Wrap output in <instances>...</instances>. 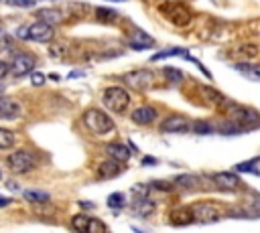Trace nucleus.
<instances>
[{
    "mask_svg": "<svg viewBox=\"0 0 260 233\" xmlns=\"http://www.w3.org/2000/svg\"><path fill=\"white\" fill-rule=\"evenodd\" d=\"M83 124H85V128L89 132H93L98 136H104V134H108V132L114 130L112 118L108 113H104L102 109H87L83 113Z\"/></svg>",
    "mask_w": 260,
    "mask_h": 233,
    "instance_id": "1",
    "label": "nucleus"
},
{
    "mask_svg": "<svg viewBox=\"0 0 260 233\" xmlns=\"http://www.w3.org/2000/svg\"><path fill=\"white\" fill-rule=\"evenodd\" d=\"M102 99H104V105H106L108 109L116 111V113H122V111L128 107V103H130V95H128V91H126L124 87H118V85H114V87H106Z\"/></svg>",
    "mask_w": 260,
    "mask_h": 233,
    "instance_id": "2",
    "label": "nucleus"
},
{
    "mask_svg": "<svg viewBox=\"0 0 260 233\" xmlns=\"http://www.w3.org/2000/svg\"><path fill=\"white\" fill-rule=\"evenodd\" d=\"M175 26H187L191 22V10L185 6V4H179V2H169V4H162L158 8Z\"/></svg>",
    "mask_w": 260,
    "mask_h": 233,
    "instance_id": "3",
    "label": "nucleus"
},
{
    "mask_svg": "<svg viewBox=\"0 0 260 233\" xmlns=\"http://www.w3.org/2000/svg\"><path fill=\"white\" fill-rule=\"evenodd\" d=\"M8 168L14 174H26L35 168V158L24 150H16L8 156Z\"/></svg>",
    "mask_w": 260,
    "mask_h": 233,
    "instance_id": "4",
    "label": "nucleus"
},
{
    "mask_svg": "<svg viewBox=\"0 0 260 233\" xmlns=\"http://www.w3.org/2000/svg\"><path fill=\"white\" fill-rule=\"evenodd\" d=\"M35 65H37L35 55H30V53H16V55L12 57L10 71H12L14 75H26V73H30V71L35 69Z\"/></svg>",
    "mask_w": 260,
    "mask_h": 233,
    "instance_id": "5",
    "label": "nucleus"
},
{
    "mask_svg": "<svg viewBox=\"0 0 260 233\" xmlns=\"http://www.w3.org/2000/svg\"><path fill=\"white\" fill-rule=\"evenodd\" d=\"M122 81L130 87V89H146L152 85V73L150 71H130L126 75H122Z\"/></svg>",
    "mask_w": 260,
    "mask_h": 233,
    "instance_id": "6",
    "label": "nucleus"
},
{
    "mask_svg": "<svg viewBox=\"0 0 260 233\" xmlns=\"http://www.w3.org/2000/svg\"><path fill=\"white\" fill-rule=\"evenodd\" d=\"M55 32H53V26L45 24V22H35L30 26H26V38L35 41V43H49L53 41Z\"/></svg>",
    "mask_w": 260,
    "mask_h": 233,
    "instance_id": "7",
    "label": "nucleus"
},
{
    "mask_svg": "<svg viewBox=\"0 0 260 233\" xmlns=\"http://www.w3.org/2000/svg\"><path fill=\"white\" fill-rule=\"evenodd\" d=\"M191 215H193V219H197V221H201V223H215V221L219 219V211H217L213 205H209V203H199V205H195V207L191 209Z\"/></svg>",
    "mask_w": 260,
    "mask_h": 233,
    "instance_id": "8",
    "label": "nucleus"
},
{
    "mask_svg": "<svg viewBox=\"0 0 260 233\" xmlns=\"http://www.w3.org/2000/svg\"><path fill=\"white\" fill-rule=\"evenodd\" d=\"M232 115H234L236 124H240L242 128L246 124L248 126H258L260 124V115L250 107H232Z\"/></svg>",
    "mask_w": 260,
    "mask_h": 233,
    "instance_id": "9",
    "label": "nucleus"
},
{
    "mask_svg": "<svg viewBox=\"0 0 260 233\" xmlns=\"http://www.w3.org/2000/svg\"><path fill=\"white\" fill-rule=\"evenodd\" d=\"M211 180L215 182L217 188L221 190H236L240 186V178L234 174V172H215L211 176Z\"/></svg>",
    "mask_w": 260,
    "mask_h": 233,
    "instance_id": "10",
    "label": "nucleus"
},
{
    "mask_svg": "<svg viewBox=\"0 0 260 233\" xmlns=\"http://www.w3.org/2000/svg\"><path fill=\"white\" fill-rule=\"evenodd\" d=\"M162 132H169V134H183V132H187L191 126H189V122L183 118V115H171V118H167L165 122H162Z\"/></svg>",
    "mask_w": 260,
    "mask_h": 233,
    "instance_id": "11",
    "label": "nucleus"
},
{
    "mask_svg": "<svg viewBox=\"0 0 260 233\" xmlns=\"http://www.w3.org/2000/svg\"><path fill=\"white\" fill-rule=\"evenodd\" d=\"M20 113V103L10 97H0V120H12Z\"/></svg>",
    "mask_w": 260,
    "mask_h": 233,
    "instance_id": "12",
    "label": "nucleus"
},
{
    "mask_svg": "<svg viewBox=\"0 0 260 233\" xmlns=\"http://www.w3.org/2000/svg\"><path fill=\"white\" fill-rule=\"evenodd\" d=\"M37 16H39V22H45V24H49V26H55V24H59V22H63V12L61 10H57V8H41L39 12H37Z\"/></svg>",
    "mask_w": 260,
    "mask_h": 233,
    "instance_id": "13",
    "label": "nucleus"
},
{
    "mask_svg": "<svg viewBox=\"0 0 260 233\" xmlns=\"http://www.w3.org/2000/svg\"><path fill=\"white\" fill-rule=\"evenodd\" d=\"M122 172V166H120V162H116V160H106V162H102L100 164V168H98V176L100 178H114V176H118Z\"/></svg>",
    "mask_w": 260,
    "mask_h": 233,
    "instance_id": "14",
    "label": "nucleus"
},
{
    "mask_svg": "<svg viewBox=\"0 0 260 233\" xmlns=\"http://www.w3.org/2000/svg\"><path fill=\"white\" fill-rule=\"evenodd\" d=\"M130 118H132V122H136V124H150V122H154L156 111H154L152 107H148V105H142V107H136Z\"/></svg>",
    "mask_w": 260,
    "mask_h": 233,
    "instance_id": "15",
    "label": "nucleus"
},
{
    "mask_svg": "<svg viewBox=\"0 0 260 233\" xmlns=\"http://www.w3.org/2000/svg\"><path fill=\"white\" fill-rule=\"evenodd\" d=\"M106 152L108 156H112V160L116 162H126L130 158V150L124 146V144H108L106 146Z\"/></svg>",
    "mask_w": 260,
    "mask_h": 233,
    "instance_id": "16",
    "label": "nucleus"
},
{
    "mask_svg": "<svg viewBox=\"0 0 260 233\" xmlns=\"http://www.w3.org/2000/svg\"><path fill=\"white\" fill-rule=\"evenodd\" d=\"M236 71H240L246 79L250 81H260V65H252V63H236L234 65Z\"/></svg>",
    "mask_w": 260,
    "mask_h": 233,
    "instance_id": "17",
    "label": "nucleus"
},
{
    "mask_svg": "<svg viewBox=\"0 0 260 233\" xmlns=\"http://www.w3.org/2000/svg\"><path fill=\"white\" fill-rule=\"evenodd\" d=\"M199 89H201V95L205 97L207 103H211V105H223V103H225V97H223L217 89H213V87H209V85H201Z\"/></svg>",
    "mask_w": 260,
    "mask_h": 233,
    "instance_id": "18",
    "label": "nucleus"
},
{
    "mask_svg": "<svg viewBox=\"0 0 260 233\" xmlns=\"http://www.w3.org/2000/svg\"><path fill=\"white\" fill-rule=\"evenodd\" d=\"M175 184L181 188H195L199 184V178L195 174H179L175 176Z\"/></svg>",
    "mask_w": 260,
    "mask_h": 233,
    "instance_id": "19",
    "label": "nucleus"
},
{
    "mask_svg": "<svg viewBox=\"0 0 260 233\" xmlns=\"http://www.w3.org/2000/svg\"><path fill=\"white\" fill-rule=\"evenodd\" d=\"M134 211H136L140 217H146V215H150V213L154 211V203L148 201L146 197H142V199H138V201L134 203Z\"/></svg>",
    "mask_w": 260,
    "mask_h": 233,
    "instance_id": "20",
    "label": "nucleus"
},
{
    "mask_svg": "<svg viewBox=\"0 0 260 233\" xmlns=\"http://www.w3.org/2000/svg\"><path fill=\"white\" fill-rule=\"evenodd\" d=\"M14 142H16L14 132H10V130H6V128H0V150H8V148H12Z\"/></svg>",
    "mask_w": 260,
    "mask_h": 233,
    "instance_id": "21",
    "label": "nucleus"
},
{
    "mask_svg": "<svg viewBox=\"0 0 260 233\" xmlns=\"http://www.w3.org/2000/svg\"><path fill=\"white\" fill-rule=\"evenodd\" d=\"M67 53H69V47H67L65 43H53V45L49 47V55H51L53 59L63 61V59L67 57Z\"/></svg>",
    "mask_w": 260,
    "mask_h": 233,
    "instance_id": "22",
    "label": "nucleus"
},
{
    "mask_svg": "<svg viewBox=\"0 0 260 233\" xmlns=\"http://www.w3.org/2000/svg\"><path fill=\"white\" fill-rule=\"evenodd\" d=\"M217 130H219L221 134H240L244 128H242L240 124H236V122H219V124H217Z\"/></svg>",
    "mask_w": 260,
    "mask_h": 233,
    "instance_id": "23",
    "label": "nucleus"
},
{
    "mask_svg": "<svg viewBox=\"0 0 260 233\" xmlns=\"http://www.w3.org/2000/svg\"><path fill=\"white\" fill-rule=\"evenodd\" d=\"M171 219H173V223L187 225V223L193 221V215H191V211H175V213L171 215Z\"/></svg>",
    "mask_w": 260,
    "mask_h": 233,
    "instance_id": "24",
    "label": "nucleus"
},
{
    "mask_svg": "<svg viewBox=\"0 0 260 233\" xmlns=\"http://www.w3.org/2000/svg\"><path fill=\"white\" fill-rule=\"evenodd\" d=\"M24 199L30 201V203L41 205V203H47V201H49V195H47V192H37V190H26V192H24Z\"/></svg>",
    "mask_w": 260,
    "mask_h": 233,
    "instance_id": "25",
    "label": "nucleus"
},
{
    "mask_svg": "<svg viewBox=\"0 0 260 233\" xmlns=\"http://www.w3.org/2000/svg\"><path fill=\"white\" fill-rule=\"evenodd\" d=\"M87 221H89V217H85V215H75V217L71 219V225H73V229H75L77 233H85Z\"/></svg>",
    "mask_w": 260,
    "mask_h": 233,
    "instance_id": "26",
    "label": "nucleus"
},
{
    "mask_svg": "<svg viewBox=\"0 0 260 233\" xmlns=\"http://www.w3.org/2000/svg\"><path fill=\"white\" fill-rule=\"evenodd\" d=\"M116 16H118V12H116V10H110V8H98V10H95V18L102 20V22H110V20H114Z\"/></svg>",
    "mask_w": 260,
    "mask_h": 233,
    "instance_id": "27",
    "label": "nucleus"
},
{
    "mask_svg": "<svg viewBox=\"0 0 260 233\" xmlns=\"http://www.w3.org/2000/svg\"><path fill=\"white\" fill-rule=\"evenodd\" d=\"M260 162V158H254V160H248V162H242L236 166V170H244V172H250V174H260V170L256 168V164Z\"/></svg>",
    "mask_w": 260,
    "mask_h": 233,
    "instance_id": "28",
    "label": "nucleus"
},
{
    "mask_svg": "<svg viewBox=\"0 0 260 233\" xmlns=\"http://www.w3.org/2000/svg\"><path fill=\"white\" fill-rule=\"evenodd\" d=\"M85 233H106V225H104V221H100V219H89V221H87V229H85Z\"/></svg>",
    "mask_w": 260,
    "mask_h": 233,
    "instance_id": "29",
    "label": "nucleus"
},
{
    "mask_svg": "<svg viewBox=\"0 0 260 233\" xmlns=\"http://www.w3.org/2000/svg\"><path fill=\"white\" fill-rule=\"evenodd\" d=\"M238 53L244 55V59H250V57H256L258 55V47L256 45H240L238 47Z\"/></svg>",
    "mask_w": 260,
    "mask_h": 233,
    "instance_id": "30",
    "label": "nucleus"
},
{
    "mask_svg": "<svg viewBox=\"0 0 260 233\" xmlns=\"http://www.w3.org/2000/svg\"><path fill=\"white\" fill-rule=\"evenodd\" d=\"M191 128H193L195 134H211L213 132V126L209 122H195Z\"/></svg>",
    "mask_w": 260,
    "mask_h": 233,
    "instance_id": "31",
    "label": "nucleus"
},
{
    "mask_svg": "<svg viewBox=\"0 0 260 233\" xmlns=\"http://www.w3.org/2000/svg\"><path fill=\"white\" fill-rule=\"evenodd\" d=\"M108 205H110L112 209H120V207L124 205V195H122V192L110 195V197H108Z\"/></svg>",
    "mask_w": 260,
    "mask_h": 233,
    "instance_id": "32",
    "label": "nucleus"
},
{
    "mask_svg": "<svg viewBox=\"0 0 260 233\" xmlns=\"http://www.w3.org/2000/svg\"><path fill=\"white\" fill-rule=\"evenodd\" d=\"M165 73H167V77L171 79V81H183V71H179V69H175V67H165Z\"/></svg>",
    "mask_w": 260,
    "mask_h": 233,
    "instance_id": "33",
    "label": "nucleus"
},
{
    "mask_svg": "<svg viewBox=\"0 0 260 233\" xmlns=\"http://www.w3.org/2000/svg\"><path fill=\"white\" fill-rule=\"evenodd\" d=\"M30 83H32L35 87L43 85V83H45V73H41V71H35V73L30 75Z\"/></svg>",
    "mask_w": 260,
    "mask_h": 233,
    "instance_id": "34",
    "label": "nucleus"
},
{
    "mask_svg": "<svg viewBox=\"0 0 260 233\" xmlns=\"http://www.w3.org/2000/svg\"><path fill=\"white\" fill-rule=\"evenodd\" d=\"M8 47H10V36H8L6 30L0 28V51H6Z\"/></svg>",
    "mask_w": 260,
    "mask_h": 233,
    "instance_id": "35",
    "label": "nucleus"
},
{
    "mask_svg": "<svg viewBox=\"0 0 260 233\" xmlns=\"http://www.w3.org/2000/svg\"><path fill=\"white\" fill-rule=\"evenodd\" d=\"M8 71H10V67H8V63H4V61H0V81L8 75Z\"/></svg>",
    "mask_w": 260,
    "mask_h": 233,
    "instance_id": "36",
    "label": "nucleus"
},
{
    "mask_svg": "<svg viewBox=\"0 0 260 233\" xmlns=\"http://www.w3.org/2000/svg\"><path fill=\"white\" fill-rule=\"evenodd\" d=\"M150 186H158V190H171V186H169L167 182H160V180H154V182H150Z\"/></svg>",
    "mask_w": 260,
    "mask_h": 233,
    "instance_id": "37",
    "label": "nucleus"
},
{
    "mask_svg": "<svg viewBox=\"0 0 260 233\" xmlns=\"http://www.w3.org/2000/svg\"><path fill=\"white\" fill-rule=\"evenodd\" d=\"M10 4H14V6H30L32 0H10Z\"/></svg>",
    "mask_w": 260,
    "mask_h": 233,
    "instance_id": "38",
    "label": "nucleus"
},
{
    "mask_svg": "<svg viewBox=\"0 0 260 233\" xmlns=\"http://www.w3.org/2000/svg\"><path fill=\"white\" fill-rule=\"evenodd\" d=\"M18 36L20 38H26V26L24 28H18Z\"/></svg>",
    "mask_w": 260,
    "mask_h": 233,
    "instance_id": "39",
    "label": "nucleus"
},
{
    "mask_svg": "<svg viewBox=\"0 0 260 233\" xmlns=\"http://www.w3.org/2000/svg\"><path fill=\"white\" fill-rule=\"evenodd\" d=\"M81 207H85V209H91L93 207V203H87V201H83V203H79Z\"/></svg>",
    "mask_w": 260,
    "mask_h": 233,
    "instance_id": "40",
    "label": "nucleus"
},
{
    "mask_svg": "<svg viewBox=\"0 0 260 233\" xmlns=\"http://www.w3.org/2000/svg\"><path fill=\"white\" fill-rule=\"evenodd\" d=\"M10 201L8 199H4V197H0V207H4V205H8Z\"/></svg>",
    "mask_w": 260,
    "mask_h": 233,
    "instance_id": "41",
    "label": "nucleus"
},
{
    "mask_svg": "<svg viewBox=\"0 0 260 233\" xmlns=\"http://www.w3.org/2000/svg\"><path fill=\"white\" fill-rule=\"evenodd\" d=\"M108 2H126V0H108Z\"/></svg>",
    "mask_w": 260,
    "mask_h": 233,
    "instance_id": "42",
    "label": "nucleus"
},
{
    "mask_svg": "<svg viewBox=\"0 0 260 233\" xmlns=\"http://www.w3.org/2000/svg\"><path fill=\"white\" fill-rule=\"evenodd\" d=\"M0 178H2V172H0Z\"/></svg>",
    "mask_w": 260,
    "mask_h": 233,
    "instance_id": "43",
    "label": "nucleus"
},
{
    "mask_svg": "<svg viewBox=\"0 0 260 233\" xmlns=\"http://www.w3.org/2000/svg\"><path fill=\"white\" fill-rule=\"evenodd\" d=\"M0 93H2V89H0Z\"/></svg>",
    "mask_w": 260,
    "mask_h": 233,
    "instance_id": "44",
    "label": "nucleus"
}]
</instances>
